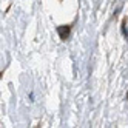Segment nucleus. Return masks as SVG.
<instances>
[{
  "label": "nucleus",
  "instance_id": "nucleus-2",
  "mask_svg": "<svg viewBox=\"0 0 128 128\" xmlns=\"http://www.w3.org/2000/svg\"><path fill=\"white\" fill-rule=\"evenodd\" d=\"M125 26H126V20H124V22H122V32H124V37H125V39H128V31H126Z\"/></svg>",
  "mask_w": 128,
  "mask_h": 128
},
{
  "label": "nucleus",
  "instance_id": "nucleus-1",
  "mask_svg": "<svg viewBox=\"0 0 128 128\" xmlns=\"http://www.w3.org/2000/svg\"><path fill=\"white\" fill-rule=\"evenodd\" d=\"M57 32L60 36L62 40H66L70 39V32H71V26L70 25H62V26H57Z\"/></svg>",
  "mask_w": 128,
  "mask_h": 128
}]
</instances>
